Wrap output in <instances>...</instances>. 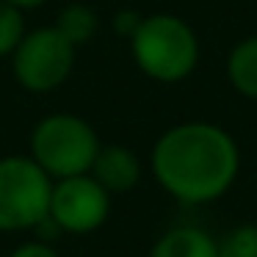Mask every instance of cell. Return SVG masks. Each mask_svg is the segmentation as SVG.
Listing matches in <instances>:
<instances>
[{
  "instance_id": "ba28073f",
  "label": "cell",
  "mask_w": 257,
  "mask_h": 257,
  "mask_svg": "<svg viewBox=\"0 0 257 257\" xmlns=\"http://www.w3.org/2000/svg\"><path fill=\"white\" fill-rule=\"evenodd\" d=\"M147 257H218V238L199 224H177L158 235Z\"/></svg>"
},
{
  "instance_id": "8992f818",
  "label": "cell",
  "mask_w": 257,
  "mask_h": 257,
  "mask_svg": "<svg viewBox=\"0 0 257 257\" xmlns=\"http://www.w3.org/2000/svg\"><path fill=\"white\" fill-rule=\"evenodd\" d=\"M50 221L64 235H89L97 232L111 216V194L86 174L53 180L50 194Z\"/></svg>"
},
{
  "instance_id": "7c38bea8",
  "label": "cell",
  "mask_w": 257,
  "mask_h": 257,
  "mask_svg": "<svg viewBox=\"0 0 257 257\" xmlns=\"http://www.w3.org/2000/svg\"><path fill=\"white\" fill-rule=\"evenodd\" d=\"M25 12L0 0V58H9L25 36Z\"/></svg>"
},
{
  "instance_id": "3957f363",
  "label": "cell",
  "mask_w": 257,
  "mask_h": 257,
  "mask_svg": "<svg viewBox=\"0 0 257 257\" xmlns=\"http://www.w3.org/2000/svg\"><path fill=\"white\" fill-rule=\"evenodd\" d=\"M100 147L94 124L78 113H47L31 130V158L53 180L91 172Z\"/></svg>"
},
{
  "instance_id": "30bf717a",
  "label": "cell",
  "mask_w": 257,
  "mask_h": 257,
  "mask_svg": "<svg viewBox=\"0 0 257 257\" xmlns=\"http://www.w3.org/2000/svg\"><path fill=\"white\" fill-rule=\"evenodd\" d=\"M53 25H56L58 34L67 42H72L75 47H83L97 36V31H100V17H97V12L91 6H86V3H67V6L56 14V23Z\"/></svg>"
},
{
  "instance_id": "4fadbf2b",
  "label": "cell",
  "mask_w": 257,
  "mask_h": 257,
  "mask_svg": "<svg viewBox=\"0 0 257 257\" xmlns=\"http://www.w3.org/2000/svg\"><path fill=\"white\" fill-rule=\"evenodd\" d=\"M141 20H144V14H139L136 9H122V12L113 14V31L122 39H130L136 34V28L141 25Z\"/></svg>"
},
{
  "instance_id": "52a82bcc",
  "label": "cell",
  "mask_w": 257,
  "mask_h": 257,
  "mask_svg": "<svg viewBox=\"0 0 257 257\" xmlns=\"http://www.w3.org/2000/svg\"><path fill=\"white\" fill-rule=\"evenodd\" d=\"M91 177L108 191V194H127L141 183L144 163L130 147L124 144H102L91 163Z\"/></svg>"
},
{
  "instance_id": "5b68a950",
  "label": "cell",
  "mask_w": 257,
  "mask_h": 257,
  "mask_svg": "<svg viewBox=\"0 0 257 257\" xmlns=\"http://www.w3.org/2000/svg\"><path fill=\"white\" fill-rule=\"evenodd\" d=\"M75 53L78 47L64 39L56 25L25 31L20 45L9 56L12 75L20 89L31 94H50L69 80L75 69Z\"/></svg>"
},
{
  "instance_id": "5bb4252c",
  "label": "cell",
  "mask_w": 257,
  "mask_h": 257,
  "mask_svg": "<svg viewBox=\"0 0 257 257\" xmlns=\"http://www.w3.org/2000/svg\"><path fill=\"white\" fill-rule=\"evenodd\" d=\"M9 257H61V254H58V249L53 243H45V240H31V243H20Z\"/></svg>"
},
{
  "instance_id": "9a60e30c",
  "label": "cell",
  "mask_w": 257,
  "mask_h": 257,
  "mask_svg": "<svg viewBox=\"0 0 257 257\" xmlns=\"http://www.w3.org/2000/svg\"><path fill=\"white\" fill-rule=\"evenodd\" d=\"M6 3L23 9V12H34V9H42V6H45L47 0H6Z\"/></svg>"
},
{
  "instance_id": "277c9868",
  "label": "cell",
  "mask_w": 257,
  "mask_h": 257,
  "mask_svg": "<svg viewBox=\"0 0 257 257\" xmlns=\"http://www.w3.org/2000/svg\"><path fill=\"white\" fill-rule=\"evenodd\" d=\"M53 177L31 155L0 158V232H34L50 213Z\"/></svg>"
},
{
  "instance_id": "9c48e42d",
  "label": "cell",
  "mask_w": 257,
  "mask_h": 257,
  "mask_svg": "<svg viewBox=\"0 0 257 257\" xmlns=\"http://www.w3.org/2000/svg\"><path fill=\"white\" fill-rule=\"evenodd\" d=\"M224 75L235 94L257 102V34L235 42L224 61Z\"/></svg>"
},
{
  "instance_id": "6da1fadb",
  "label": "cell",
  "mask_w": 257,
  "mask_h": 257,
  "mask_svg": "<svg viewBox=\"0 0 257 257\" xmlns=\"http://www.w3.org/2000/svg\"><path fill=\"white\" fill-rule=\"evenodd\" d=\"M150 172L174 202L210 205L229 194L240 174V147L213 122H180L166 127L150 150Z\"/></svg>"
},
{
  "instance_id": "8fae6325",
  "label": "cell",
  "mask_w": 257,
  "mask_h": 257,
  "mask_svg": "<svg viewBox=\"0 0 257 257\" xmlns=\"http://www.w3.org/2000/svg\"><path fill=\"white\" fill-rule=\"evenodd\" d=\"M218 257H257V221L227 229L218 238Z\"/></svg>"
},
{
  "instance_id": "7a4b0ae2",
  "label": "cell",
  "mask_w": 257,
  "mask_h": 257,
  "mask_svg": "<svg viewBox=\"0 0 257 257\" xmlns=\"http://www.w3.org/2000/svg\"><path fill=\"white\" fill-rule=\"evenodd\" d=\"M127 45L139 72L163 86L191 78L202 58L199 36L191 23L169 12L147 14Z\"/></svg>"
}]
</instances>
